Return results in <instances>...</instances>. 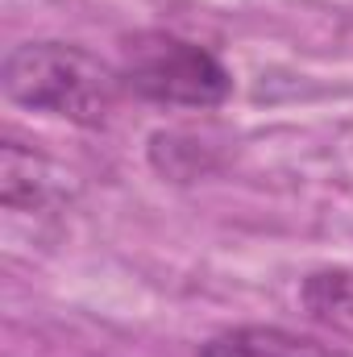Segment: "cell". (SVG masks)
Segmentation results:
<instances>
[{"label": "cell", "instance_id": "obj_5", "mask_svg": "<svg viewBox=\"0 0 353 357\" xmlns=\"http://www.w3.org/2000/svg\"><path fill=\"white\" fill-rule=\"evenodd\" d=\"M299 303L320 324H353V274L350 270H316L299 287Z\"/></svg>", "mask_w": 353, "mask_h": 357}, {"label": "cell", "instance_id": "obj_4", "mask_svg": "<svg viewBox=\"0 0 353 357\" xmlns=\"http://www.w3.org/2000/svg\"><path fill=\"white\" fill-rule=\"evenodd\" d=\"M195 357H333V349L278 324H241L208 337Z\"/></svg>", "mask_w": 353, "mask_h": 357}, {"label": "cell", "instance_id": "obj_3", "mask_svg": "<svg viewBox=\"0 0 353 357\" xmlns=\"http://www.w3.org/2000/svg\"><path fill=\"white\" fill-rule=\"evenodd\" d=\"M67 178L50 158L17 142L0 146V204L13 212H42L67 199Z\"/></svg>", "mask_w": 353, "mask_h": 357}, {"label": "cell", "instance_id": "obj_1", "mask_svg": "<svg viewBox=\"0 0 353 357\" xmlns=\"http://www.w3.org/2000/svg\"><path fill=\"white\" fill-rule=\"evenodd\" d=\"M0 88L17 108L96 129L112 116L125 79L75 42H21L0 63Z\"/></svg>", "mask_w": 353, "mask_h": 357}, {"label": "cell", "instance_id": "obj_2", "mask_svg": "<svg viewBox=\"0 0 353 357\" xmlns=\"http://www.w3.org/2000/svg\"><path fill=\"white\" fill-rule=\"evenodd\" d=\"M121 79L137 100L163 104V108H216L233 96L229 67L208 46H195L171 33L142 38Z\"/></svg>", "mask_w": 353, "mask_h": 357}]
</instances>
